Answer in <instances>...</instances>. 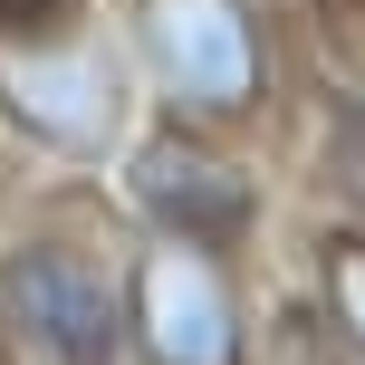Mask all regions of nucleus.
I'll return each instance as SVG.
<instances>
[{
    "instance_id": "20e7f679",
    "label": "nucleus",
    "mask_w": 365,
    "mask_h": 365,
    "mask_svg": "<svg viewBox=\"0 0 365 365\" xmlns=\"http://www.w3.org/2000/svg\"><path fill=\"white\" fill-rule=\"evenodd\" d=\"M10 317L48 365H106L115 356V298L77 250H29L10 269Z\"/></svg>"
},
{
    "instance_id": "7ed1b4c3",
    "label": "nucleus",
    "mask_w": 365,
    "mask_h": 365,
    "mask_svg": "<svg viewBox=\"0 0 365 365\" xmlns=\"http://www.w3.org/2000/svg\"><path fill=\"white\" fill-rule=\"evenodd\" d=\"M0 96L58 154H106L115 125H125V87H115V68L87 38L77 48H0Z\"/></svg>"
},
{
    "instance_id": "f03ea898",
    "label": "nucleus",
    "mask_w": 365,
    "mask_h": 365,
    "mask_svg": "<svg viewBox=\"0 0 365 365\" xmlns=\"http://www.w3.org/2000/svg\"><path fill=\"white\" fill-rule=\"evenodd\" d=\"M135 327L154 365H240V308L221 259L192 231H164L135 269Z\"/></svg>"
},
{
    "instance_id": "39448f33",
    "label": "nucleus",
    "mask_w": 365,
    "mask_h": 365,
    "mask_svg": "<svg viewBox=\"0 0 365 365\" xmlns=\"http://www.w3.org/2000/svg\"><path fill=\"white\" fill-rule=\"evenodd\" d=\"M135 192H145V212L164 221V231H231L240 212H250V192H240V173H221L202 145H145V164H135Z\"/></svg>"
},
{
    "instance_id": "0eeeda50",
    "label": "nucleus",
    "mask_w": 365,
    "mask_h": 365,
    "mask_svg": "<svg viewBox=\"0 0 365 365\" xmlns=\"http://www.w3.org/2000/svg\"><path fill=\"white\" fill-rule=\"evenodd\" d=\"M68 0H0V38H19V29H38V19H58Z\"/></svg>"
},
{
    "instance_id": "f257e3e1",
    "label": "nucleus",
    "mask_w": 365,
    "mask_h": 365,
    "mask_svg": "<svg viewBox=\"0 0 365 365\" xmlns=\"http://www.w3.org/2000/svg\"><path fill=\"white\" fill-rule=\"evenodd\" d=\"M145 58L182 115H240L259 96V29L240 0H145Z\"/></svg>"
},
{
    "instance_id": "423d86ee",
    "label": "nucleus",
    "mask_w": 365,
    "mask_h": 365,
    "mask_svg": "<svg viewBox=\"0 0 365 365\" xmlns=\"http://www.w3.org/2000/svg\"><path fill=\"white\" fill-rule=\"evenodd\" d=\"M327 289H336V317H346V336L365 346V240H336V250H327Z\"/></svg>"
}]
</instances>
